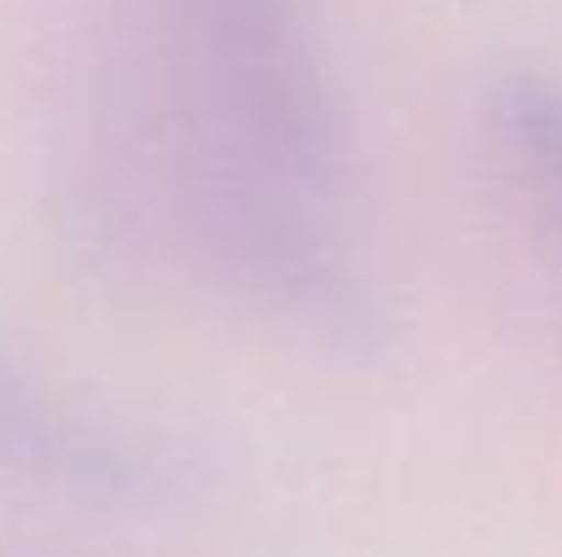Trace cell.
I'll return each instance as SVG.
<instances>
[{
    "label": "cell",
    "mask_w": 562,
    "mask_h": 557,
    "mask_svg": "<svg viewBox=\"0 0 562 557\" xmlns=\"http://www.w3.org/2000/svg\"><path fill=\"white\" fill-rule=\"evenodd\" d=\"M93 208L115 235L181 252L202 279L350 367L393 350V312L334 230V202L246 154L196 99L115 110Z\"/></svg>",
    "instance_id": "6da1fadb"
},
{
    "label": "cell",
    "mask_w": 562,
    "mask_h": 557,
    "mask_svg": "<svg viewBox=\"0 0 562 557\" xmlns=\"http://www.w3.org/2000/svg\"><path fill=\"white\" fill-rule=\"evenodd\" d=\"M196 66V104L290 186L339 202L350 126L306 0H170Z\"/></svg>",
    "instance_id": "7a4b0ae2"
},
{
    "label": "cell",
    "mask_w": 562,
    "mask_h": 557,
    "mask_svg": "<svg viewBox=\"0 0 562 557\" xmlns=\"http://www.w3.org/2000/svg\"><path fill=\"white\" fill-rule=\"evenodd\" d=\"M0 465L82 503H154L176 481L170 459L60 404L5 345V334H0Z\"/></svg>",
    "instance_id": "3957f363"
},
{
    "label": "cell",
    "mask_w": 562,
    "mask_h": 557,
    "mask_svg": "<svg viewBox=\"0 0 562 557\" xmlns=\"http://www.w3.org/2000/svg\"><path fill=\"white\" fill-rule=\"evenodd\" d=\"M492 115H497L503 143L519 154V165L530 170V181L541 186V197L562 219V82L541 71H514L497 82Z\"/></svg>",
    "instance_id": "277c9868"
}]
</instances>
